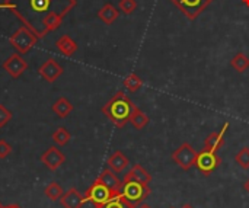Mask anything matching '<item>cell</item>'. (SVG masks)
<instances>
[{
  "label": "cell",
  "mask_w": 249,
  "mask_h": 208,
  "mask_svg": "<svg viewBox=\"0 0 249 208\" xmlns=\"http://www.w3.org/2000/svg\"><path fill=\"white\" fill-rule=\"evenodd\" d=\"M4 4L23 26L31 29L36 38L41 39L48 34L44 25L45 17L50 13H57L64 17L76 7L77 0H4Z\"/></svg>",
  "instance_id": "1"
},
{
  "label": "cell",
  "mask_w": 249,
  "mask_h": 208,
  "mask_svg": "<svg viewBox=\"0 0 249 208\" xmlns=\"http://www.w3.org/2000/svg\"><path fill=\"white\" fill-rule=\"evenodd\" d=\"M136 105L133 104V101L120 90L102 106L101 111L114 125L123 128L127 122H130V117Z\"/></svg>",
  "instance_id": "2"
},
{
  "label": "cell",
  "mask_w": 249,
  "mask_h": 208,
  "mask_svg": "<svg viewBox=\"0 0 249 208\" xmlns=\"http://www.w3.org/2000/svg\"><path fill=\"white\" fill-rule=\"evenodd\" d=\"M150 195V187L149 184H143L139 181H123L121 187V197L127 200L133 206H139Z\"/></svg>",
  "instance_id": "3"
},
{
  "label": "cell",
  "mask_w": 249,
  "mask_h": 208,
  "mask_svg": "<svg viewBox=\"0 0 249 208\" xmlns=\"http://www.w3.org/2000/svg\"><path fill=\"white\" fill-rule=\"evenodd\" d=\"M118 195H121V194H117V192L111 191L108 187H105L96 178L95 182L85 192V200H86V203H92L95 207H104L107 203H109L111 200H114Z\"/></svg>",
  "instance_id": "4"
},
{
  "label": "cell",
  "mask_w": 249,
  "mask_h": 208,
  "mask_svg": "<svg viewBox=\"0 0 249 208\" xmlns=\"http://www.w3.org/2000/svg\"><path fill=\"white\" fill-rule=\"evenodd\" d=\"M9 42L19 54H26L38 42V38L31 29L22 25L13 32V35L9 38Z\"/></svg>",
  "instance_id": "5"
},
{
  "label": "cell",
  "mask_w": 249,
  "mask_h": 208,
  "mask_svg": "<svg viewBox=\"0 0 249 208\" xmlns=\"http://www.w3.org/2000/svg\"><path fill=\"white\" fill-rule=\"evenodd\" d=\"M222 163V159L216 155V152L203 149L201 152L197 153V159H196V168L204 175L209 176L212 175Z\"/></svg>",
  "instance_id": "6"
},
{
  "label": "cell",
  "mask_w": 249,
  "mask_h": 208,
  "mask_svg": "<svg viewBox=\"0 0 249 208\" xmlns=\"http://www.w3.org/2000/svg\"><path fill=\"white\" fill-rule=\"evenodd\" d=\"M197 153L194 147L190 143L181 144L174 153H172V160L182 169V171H190L193 166H196V159Z\"/></svg>",
  "instance_id": "7"
},
{
  "label": "cell",
  "mask_w": 249,
  "mask_h": 208,
  "mask_svg": "<svg viewBox=\"0 0 249 208\" xmlns=\"http://www.w3.org/2000/svg\"><path fill=\"white\" fill-rule=\"evenodd\" d=\"M188 19L196 20L213 0H171Z\"/></svg>",
  "instance_id": "8"
},
{
  "label": "cell",
  "mask_w": 249,
  "mask_h": 208,
  "mask_svg": "<svg viewBox=\"0 0 249 208\" xmlns=\"http://www.w3.org/2000/svg\"><path fill=\"white\" fill-rule=\"evenodd\" d=\"M3 69L6 70V73L13 77L18 79L19 76H22V73L28 69V63L22 58V54L15 52L10 54L4 61H3Z\"/></svg>",
  "instance_id": "9"
},
{
  "label": "cell",
  "mask_w": 249,
  "mask_h": 208,
  "mask_svg": "<svg viewBox=\"0 0 249 208\" xmlns=\"http://www.w3.org/2000/svg\"><path fill=\"white\" fill-rule=\"evenodd\" d=\"M38 73H39V76H41L45 82L53 83V82H55V80L64 73V69H63V66L58 64L54 58H48V60L38 69Z\"/></svg>",
  "instance_id": "10"
},
{
  "label": "cell",
  "mask_w": 249,
  "mask_h": 208,
  "mask_svg": "<svg viewBox=\"0 0 249 208\" xmlns=\"http://www.w3.org/2000/svg\"><path fill=\"white\" fill-rule=\"evenodd\" d=\"M41 162L50 169V171H57L64 162H66V156L63 155V152L60 149H57L55 146L48 147L42 156H41Z\"/></svg>",
  "instance_id": "11"
},
{
  "label": "cell",
  "mask_w": 249,
  "mask_h": 208,
  "mask_svg": "<svg viewBox=\"0 0 249 208\" xmlns=\"http://www.w3.org/2000/svg\"><path fill=\"white\" fill-rule=\"evenodd\" d=\"M229 128V122H226L220 131H214L212 134L207 136L206 141H204V149L212 150V152H217L225 146V134Z\"/></svg>",
  "instance_id": "12"
},
{
  "label": "cell",
  "mask_w": 249,
  "mask_h": 208,
  "mask_svg": "<svg viewBox=\"0 0 249 208\" xmlns=\"http://www.w3.org/2000/svg\"><path fill=\"white\" fill-rule=\"evenodd\" d=\"M60 203L64 208H82L86 203V200H85V195H82L76 188H70L67 192L61 195Z\"/></svg>",
  "instance_id": "13"
},
{
  "label": "cell",
  "mask_w": 249,
  "mask_h": 208,
  "mask_svg": "<svg viewBox=\"0 0 249 208\" xmlns=\"http://www.w3.org/2000/svg\"><path fill=\"white\" fill-rule=\"evenodd\" d=\"M98 179H99L105 187H108L111 191H114V192H117V194H121L123 182L118 179V176L115 175V172H114V171H111V169H105V171H102V172H101V175L98 176Z\"/></svg>",
  "instance_id": "14"
},
{
  "label": "cell",
  "mask_w": 249,
  "mask_h": 208,
  "mask_svg": "<svg viewBox=\"0 0 249 208\" xmlns=\"http://www.w3.org/2000/svg\"><path fill=\"white\" fill-rule=\"evenodd\" d=\"M124 179L127 181H139L143 184H150L152 181V175L142 166V165H134L124 176Z\"/></svg>",
  "instance_id": "15"
},
{
  "label": "cell",
  "mask_w": 249,
  "mask_h": 208,
  "mask_svg": "<svg viewBox=\"0 0 249 208\" xmlns=\"http://www.w3.org/2000/svg\"><path fill=\"white\" fill-rule=\"evenodd\" d=\"M57 50L64 55V57H71L76 51H77V44L73 41V38H70L69 35H61L57 42H55Z\"/></svg>",
  "instance_id": "16"
},
{
  "label": "cell",
  "mask_w": 249,
  "mask_h": 208,
  "mask_svg": "<svg viewBox=\"0 0 249 208\" xmlns=\"http://www.w3.org/2000/svg\"><path fill=\"white\" fill-rule=\"evenodd\" d=\"M107 163H108V168H109L111 171H114L115 173L123 172V171L130 165L128 159H127L121 152H114V153L108 157Z\"/></svg>",
  "instance_id": "17"
},
{
  "label": "cell",
  "mask_w": 249,
  "mask_h": 208,
  "mask_svg": "<svg viewBox=\"0 0 249 208\" xmlns=\"http://www.w3.org/2000/svg\"><path fill=\"white\" fill-rule=\"evenodd\" d=\"M118 15H120L118 9H117L114 4H111V3L104 4V6L99 9V12H98V17H99L104 23H107V25L114 23V22L117 20Z\"/></svg>",
  "instance_id": "18"
},
{
  "label": "cell",
  "mask_w": 249,
  "mask_h": 208,
  "mask_svg": "<svg viewBox=\"0 0 249 208\" xmlns=\"http://www.w3.org/2000/svg\"><path fill=\"white\" fill-rule=\"evenodd\" d=\"M73 111V105H71V102L67 99V98H64V96H61V98H58L54 104H53V112L58 117V118H66V117H69V114Z\"/></svg>",
  "instance_id": "19"
},
{
  "label": "cell",
  "mask_w": 249,
  "mask_h": 208,
  "mask_svg": "<svg viewBox=\"0 0 249 208\" xmlns=\"http://www.w3.org/2000/svg\"><path fill=\"white\" fill-rule=\"evenodd\" d=\"M130 122L133 124V127L136 130H143L147 124H149V117L140 109L136 106V109L133 111L131 117H130Z\"/></svg>",
  "instance_id": "20"
},
{
  "label": "cell",
  "mask_w": 249,
  "mask_h": 208,
  "mask_svg": "<svg viewBox=\"0 0 249 208\" xmlns=\"http://www.w3.org/2000/svg\"><path fill=\"white\" fill-rule=\"evenodd\" d=\"M231 66L233 67V70H236L238 73H244L245 70L249 69V58L244 52H238L232 60H231Z\"/></svg>",
  "instance_id": "21"
},
{
  "label": "cell",
  "mask_w": 249,
  "mask_h": 208,
  "mask_svg": "<svg viewBox=\"0 0 249 208\" xmlns=\"http://www.w3.org/2000/svg\"><path fill=\"white\" fill-rule=\"evenodd\" d=\"M44 194H45V197H47V198H50L51 201H57V200H60V198H61V195H63L64 192H63V188H61V185H60V184H57V182H51V184H48V185L45 187Z\"/></svg>",
  "instance_id": "22"
},
{
  "label": "cell",
  "mask_w": 249,
  "mask_h": 208,
  "mask_svg": "<svg viewBox=\"0 0 249 208\" xmlns=\"http://www.w3.org/2000/svg\"><path fill=\"white\" fill-rule=\"evenodd\" d=\"M124 87L130 92H137L142 86H143V80L136 74V73H131L128 74L125 79H124Z\"/></svg>",
  "instance_id": "23"
},
{
  "label": "cell",
  "mask_w": 249,
  "mask_h": 208,
  "mask_svg": "<svg viewBox=\"0 0 249 208\" xmlns=\"http://www.w3.org/2000/svg\"><path fill=\"white\" fill-rule=\"evenodd\" d=\"M70 139H71V136H70V133L64 128V127H60V128H57L54 133H53V141L57 144V146H66V144H69V141H70Z\"/></svg>",
  "instance_id": "24"
},
{
  "label": "cell",
  "mask_w": 249,
  "mask_h": 208,
  "mask_svg": "<svg viewBox=\"0 0 249 208\" xmlns=\"http://www.w3.org/2000/svg\"><path fill=\"white\" fill-rule=\"evenodd\" d=\"M61 22H63V16H60V15H57V13H50V15L45 17V22H44L47 32L50 34V32L55 31V29L61 25Z\"/></svg>",
  "instance_id": "25"
},
{
  "label": "cell",
  "mask_w": 249,
  "mask_h": 208,
  "mask_svg": "<svg viewBox=\"0 0 249 208\" xmlns=\"http://www.w3.org/2000/svg\"><path fill=\"white\" fill-rule=\"evenodd\" d=\"M235 162L242 169H249V147H242L238 152V155L235 156Z\"/></svg>",
  "instance_id": "26"
},
{
  "label": "cell",
  "mask_w": 249,
  "mask_h": 208,
  "mask_svg": "<svg viewBox=\"0 0 249 208\" xmlns=\"http://www.w3.org/2000/svg\"><path fill=\"white\" fill-rule=\"evenodd\" d=\"M101 208H136V206L130 204L127 200H124L121 195H118V197H115L114 200H111L109 203H107L104 207Z\"/></svg>",
  "instance_id": "27"
},
{
  "label": "cell",
  "mask_w": 249,
  "mask_h": 208,
  "mask_svg": "<svg viewBox=\"0 0 249 208\" xmlns=\"http://www.w3.org/2000/svg\"><path fill=\"white\" fill-rule=\"evenodd\" d=\"M118 7L123 13L125 15H131L136 9H137V1L136 0H120Z\"/></svg>",
  "instance_id": "28"
},
{
  "label": "cell",
  "mask_w": 249,
  "mask_h": 208,
  "mask_svg": "<svg viewBox=\"0 0 249 208\" xmlns=\"http://www.w3.org/2000/svg\"><path fill=\"white\" fill-rule=\"evenodd\" d=\"M12 117H13V115H12V112H10L4 105H1V104H0V128H1V127H4V125L12 120Z\"/></svg>",
  "instance_id": "29"
},
{
  "label": "cell",
  "mask_w": 249,
  "mask_h": 208,
  "mask_svg": "<svg viewBox=\"0 0 249 208\" xmlns=\"http://www.w3.org/2000/svg\"><path fill=\"white\" fill-rule=\"evenodd\" d=\"M12 153V147L6 140H0V159H6Z\"/></svg>",
  "instance_id": "30"
},
{
  "label": "cell",
  "mask_w": 249,
  "mask_h": 208,
  "mask_svg": "<svg viewBox=\"0 0 249 208\" xmlns=\"http://www.w3.org/2000/svg\"><path fill=\"white\" fill-rule=\"evenodd\" d=\"M136 208H152L149 204H143V203H140L139 206H136Z\"/></svg>",
  "instance_id": "31"
},
{
  "label": "cell",
  "mask_w": 249,
  "mask_h": 208,
  "mask_svg": "<svg viewBox=\"0 0 249 208\" xmlns=\"http://www.w3.org/2000/svg\"><path fill=\"white\" fill-rule=\"evenodd\" d=\"M3 208H22L20 206H18V204H10V206H7V207H3Z\"/></svg>",
  "instance_id": "32"
},
{
  "label": "cell",
  "mask_w": 249,
  "mask_h": 208,
  "mask_svg": "<svg viewBox=\"0 0 249 208\" xmlns=\"http://www.w3.org/2000/svg\"><path fill=\"white\" fill-rule=\"evenodd\" d=\"M244 187H245V190H247V191L249 192V179L247 181V182H245V185H244Z\"/></svg>",
  "instance_id": "33"
},
{
  "label": "cell",
  "mask_w": 249,
  "mask_h": 208,
  "mask_svg": "<svg viewBox=\"0 0 249 208\" xmlns=\"http://www.w3.org/2000/svg\"><path fill=\"white\" fill-rule=\"evenodd\" d=\"M242 3H244L247 7H249V0H242Z\"/></svg>",
  "instance_id": "34"
},
{
  "label": "cell",
  "mask_w": 249,
  "mask_h": 208,
  "mask_svg": "<svg viewBox=\"0 0 249 208\" xmlns=\"http://www.w3.org/2000/svg\"><path fill=\"white\" fill-rule=\"evenodd\" d=\"M0 9H6V4H4V1H3V3H0Z\"/></svg>",
  "instance_id": "35"
},
{
  "label": "cell",
  "mask_w": 249,
  "mask_h": 208,
  "mask_svg": "<svg viewBox=\"0 0 249 208\" xmlns=\"http://www.w3.org/2000/svg\"><path fill=\"white\" fill-rule=\"evenodd\" d=\"M182 208H193L191 206H188V204H185V206H182Z\"/></svg>",
  "instance_id": "36"
},
{
  "label": "cell",
  "mask_w": 249,
  "mask_h": 208,
  "mask_svg": "<svg viewBox=\"0 0 249 208\" xmlns=\"http://www.w3.org/2000/svg\"><path fill=\"white\" fill-rule=\"evenodd\" d=\"M0 208H3V206H1V204H0Z\"/></svg>",
  "instance_id": "37"
},
{
  "label": "cell",
  "mask_w": 249,
  "mask_h": 208,
  "mask_svg": "<svg viewBox=\"0 0 249 208\" xmlns=\"http://www.w3.org/2000/svg\"><path fill=\"white\" fill-rule=\"evenodd\" d=\"M95 208H101V207H95Z\"/></svg>",
  "instance_id": "38"
},
{
  "label": "cell",
  "mask_w": 249,
  "mask_h": 208,
  "mask_svg": "<svg viewBox=\"0 0 249 208\" xmlns=\"http://www.w3.org/2000/svg\"><path fill=\"white\" fill-rule=\"evenodd\" d=\"M171 208H174V207H171Z\"/></svg>",
  "instance_id": "39"
}]
</instances>
